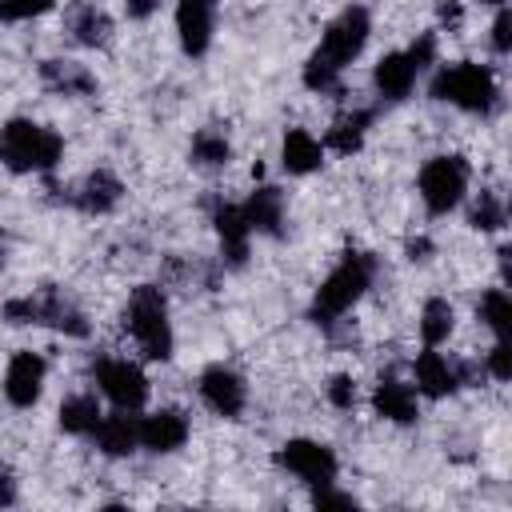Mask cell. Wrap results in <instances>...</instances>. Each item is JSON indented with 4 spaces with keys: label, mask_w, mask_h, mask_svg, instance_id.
<instances>
[{
    "label": "cell",
    "mask_w": 512,
    "mask_h": 512,
    "mask_svg": "<svg viewBox=\"0 0 512 512\" xmlns=\"http://www.w3.org/2000/svg\"><path fill=\"white\" fill-rule=\"evenodd\" d=\"M64 140L36 120H8L0 128V160L12 172H52Z\"/></svg>",
    "instance_id": "cell-1"
},
{
    "label": "cell",
    "mask_w": 512,
    "mask_h": 512,
    "mask_svg": "<svg viewBox=\"0 0 512 512\" xmlns=\"http://www.w3.org/2000/svg\"><path fill=\"white\" fill-rule=\"evenodd\" d=\"M124 328L132 332V340L140 344V352H144L148 360H168V356H172L168 304H164V292H160L156 284H140V288L128 296Z\"/></svg>",
    "instance_id": "cell-2"
},
{
    "label": "cell",
    "mask_w": 512,
    "mask_h": 512,
    "mask_svg": "<svg viewBox=\"0 0 512 512\" xmlns=\"http://www.w3.org/2000/svg\"><path fill=\"white\" fill-rule=\"evenodd\" d=\"M372 284V256L364 252H348L332 272L328 280L316 288V300H312V320L316 324H332L336 316H344Z\"/></svg>",
    "instance_id": "cell-3"
},
{
    "label": "cell",
    "mask_w": 512,
    "mask_h": 512,
    "mask_svg": "<svg viewBox=\"0 0 512 512\" xmlns=\"http://www.w3.org/2000/svg\"><path fill=\"white\" fill-rule=\"evenodd\" d=\"M432 96L436 100H448L464 112H488L496 104V76L492 68L484 64H472V60H460V64H448L436 72L432 80Z\"/></svg>",
    "instance_id": "cell-4"
},
{
    "label": "cell",
    "mask_w": 512,
    "mask_h": 512,
    "mask_svg": "<svg viewBox=\"0 0 512 512\" xmlns=\"http://www.w3.org/2000/svg\"><path fill=\"white\" fill-rule=\"evenodd\" d=\"M468 192V164L460 156H432L420 168V200L432 216L452 212Z\"/></svg>",
    "instance_id": "cell-5"
},
{
    "label": "cell",
    "mask_w": 512,
    "mask_h": 512,
    "mask_svg": "<svg viewBox=\"0 0 512 512\" xmlns=\"http://www.w3.org/2000/svg\"><path fill=\"white\" fill-rule=\"evenodd\" d=\"M368 32H372L368 12H364V8H344V12L324 28V40H320L316 52H320L324 60H332L336 68H344V64H352V60L364 52Z\"/></svg>",
    "instance_id": "cell-6"
},
{
    "label": "cell",
    "mask_w": 512,
    "mask_h": 512,
    "mask_svg": "<svg viewBox=\"0 0 512 512\" xmlns=\"http://www.w3.org/2000/svg\"><path fill=\"white\" fill-rule=\"evenodd\" d=\"M276 460L292 472V476H300L304 484H312V488H320V484H332L336 480V452L328 448V444H320V440H288V444H280V452H276Z\"/></svg>",
    "instance_id": "cell-7"
},
{
    "label": "cell",
    "mask_w": 512,
    "mask_h": 512,
    "mask_svg": "<svg viewBox=\"0 0 512 512\" xmlns=\"http://www.w3.org/2000/svg\"><path fill=\"white\" fill-rule=\"evenodd\" d=\"M92 372H96L100 392H104L116 408L136 412V408L148 400V380H144V372H140L136 364H128V360H100Z\"/></svg>",
    "instance_id": "cell-8"
},
{
    "label": "cell",
    "mask_w": 512,
    "mask_h": 512,
    "mask_svg": "<svg viewBox=\"0 0 512 512\" xmlns=\"http://www.w3.org/2000/svg\"><path fill=\"white\" fill-rule=\"evenodd\" d=\"M200 396H204V404H208L212 412H220V416L232 420V416L244 412L248 388H244V380H240L232 368L212 364V368H204V376H200Z\"/></svg>",
    "instance_id": "cell-9"
},
{
    "label": "cell",
    "mask_w": 512,
    "mask_h": 512,
    "mask_svg": "<svg viewBox=\"0 0 512 512\" xmlns=\"http://www.w3.org/2000/svg\"><path fill=\"white\" fill-rule=\"evenodd\" d=\"M40 388H44V360L36 352H16L8 360V372H4V396H8V404L28 408V404H36Z\"/></svg>",
    "instance_id": "cell-10"
},
{
    "label": "cell",
    "mask_w": 512,
    "mask_h": 512,
    "mask_svg": "<svg viewBox=\"0 0 512 512\" xmlns=\"http://www.w3.org/2000/svg\"><path fill=\"white\" fill-rule=\"evenodd\" d=\"M212 8L216 0H180L176 4V32L188 56H204L212 40Z\"/></svg>",
    "instance_id": "cell-11"
},
{
    "label": "cell",
    "mask_w": 512,
    "mask_h": 512,
    "mask_svg": "<svg viewBox=\"0 0 512 512\" xmlns=\"http://www.w3.org/2000/svg\"><path fill=\"white\" fill-rule=\"evenodd\" d=\"M188 440V420L176 408H160L140 420V448L148 452H176Z\"/></svg>",
    "instance_id": "cell-12"
},
{
    "label": "cell",
    "mask_w": 512,
    "mask_h": 512,
    "mask_svg": "<svg viewBox=\"0 0 512 512\" xmlns=\"http://www.w3.org/2000/svg\"><path fill=\"white\" fill-rule=\"evenodd\" d=\"M92 436H96V448H100L104 456H128V452H136V444H140V420H132V416L120 408L116 416H100V424L92 428Z\"/></svg>",
    "instance_id": "cell-13"
},
{
    "label": "cell",
    "mask_w": 512,
    "mask_h": 512,
    "mask_svg": "<svg viewBox=\"0 0 512 512\" xmlns=\"http://www.w3.org/2000/svg\"><path fill=\"white\" fill-rule=\"evenodd\" d=\"M240 212H244V224H248V232H264V236H276L280 232V224H284V200H280V192L276 188H256L244 204H240Z\"/></svg>",
    "instance_id": "cell-14"
},
{
    "label": "cell",
    "mask_w": 512,
    "mask_h": 512,
    "mask_svg": "<svg viewBox=\"0 0 512 512\" xmlns=\"http://www.w3.org/2000/svg\"><path fill=\"white\" fill-rule=\"evenodd\" d=\"M212 224H216V236H220V248L228 256V264H244L248 256V224H244V212L240 204H216L212 212Z\"/></svg>",
    "instance_id": "cell-15"
},
{
    "label": "cell",
    "mask_w": 512,
    "mask_h": 512,
    "mask_svg": "<svg viewBox=\"0 0 512 512\" xmlns=\"http://www.w3.org/2000/svg\"><path fill=\"white\" fill-rule=\"evenodd\" d=\"M412 372H416V388H420L424 396H432V400L456 392V384H460V380H456V364H448L436 348L420 352L416 364H412Z\"/></svg>",
    "instance_id": "cell-16"
},
{
    "label": "cell",
    "mask_w": 512,
    "mask_h": 512,
    "mask_svg": "<svg viewBox=\"0 0 512 512\" xmlns=\"http://www.w3.org/2000/svg\"><path fill=\"white\" fill-rule=\"evenodd\" d=\"M372 408L380 420H392V424H412L416 420V392L392 376H384L372 392Z\"/></svg>",
    "instance_id": "cell-17"
},
{
    "label": "cell",
    "mask_w": 512,
    "mask_h": 512,
    "mask_svg": "<svg viewBox=\"0 0 512 512\" xmlns=\"http://www.w3.org/2000/svg\"><path fill=\"white\" fill-rule=\"evenodd\" d=\"M372 80H376L384 100H404L412 92V84H416V68H412V60L404 52H388V56H380Z\"/></svg>",
    "instance_id": "cell-18"
},
{
    "label": "cell",
    "mask_w": 512,
    "mask_h": 512,
    "mask_svg": "<svg viewBox=\"0 0 512 512\" xmlns=\"http://www.w3.org/2000/svg\"><path fill=\"white\" fill-rule=\"evenodd\" d=\"M320 160H324L320 140H312L304 128L284 132V144H280V164H284V172H292V176H308V172L320 168Z\"/></svg>",
    "instance_id": "cell-19"
},
{
    "label": "cell",
    "mask_w": 512,
    "mask_h": 512,
    "mask_svg": "<svg viewBox=\"0 0 512 512\" xmlns=\"http://www.w3.org/2000/svg\"><path fill=\"white\" fill-rule=\"evenodd\" d=\"M120 180L112 176V172H92L84 184H80V196H76V204L84 208V212H92V216H104V212H112L116 204H120Z\"/></svg>",
    "instance_id": "cell-20"
},
{
    "label": "cell",
    "mask_w": 512,
    "mask_h": 512,
    "mask_svg": "<svg viewBox=\"0 0 512 512\" xmlns=\"http://www.w3.org/2000/svg\"><path fill=\"white\" fill-rule=\"evenodd\" d=\"M68 28L80 44L96 48V44H108V32H112V20L96 8V4H76L72 16H68Z\"/></svg>",
    "instance_id": "cell-21"
},
{
    "label": "cell",
    "mask_w": 512,
    "mask_h": 512,
    "mask_svg": "<svg viewBox=\"0 0 512 512\" xmlns=\"http://www.w3.org/2000/svg\"><path fill=\"white\" fill-rule=\"evenodd\" d=\"M40 72H44V84L56 88V92H64V96H76V92H92L96 88V80L76 60H48Z\"/></svg>",
    "instance_id": "cell-22"
},
{
    "label": "cell",
    "mask_w": 512,
    "mask_h": 512,
    "mask_svg": "<svg viewBox=\"0 0 512 512\" xmlns=\"http://www.w3.org/2000/svg\"><path fill=\"white\" fill-rule=\"evenodd\" d=\"M368 124H372V112H348V116H340V120L328 128L324 144H328L332 152H340V156H352V152L364 144Z\"/></svg>",
    "instance_id": "cell-23"
},
{
    "label": "cell",
    "mask_w": 512,
    "mask_h": 512,
    "mask_svg": "<svg viewBox=\"0 0 512 512\" xmlns=\"http://www.w3.org/2000/svg\"><path fill=\"white\" fill-rule=\"evenodd\" d=\"M96 424H100V404H96V396L80 392V396H68V400L60 404V428H64V432L84 436V432H92Z\"/></svg>",
    "instance_id": "cell-24"
},
{
    "label": "cell",
    "mask_w": 512,
    "mask_h": 512,
    "mask_svg": "<svg viewBox=\"0 0 512 512\" xmlns=\"http://www.w3.org/2000/svg\"><path fill=\"white\" fill-rule=\"evenodd\" d=\"M452 324H456L452 304L440 300V296H432V300L424 304V312H420V336H424V344H428V348L444 344V340L452 336Z\"/></svg>",
    "instance_id": "cell-25"
},
{
    "label": "cell",
    "mask_w": 512,
    "mask_h": 512,
    "mask_svg": "<svg viewBox=\"0 0 512 512\" xmlns=\"http://www.w3.org/2000/svg\"><path fill=\"white\" fill-rule=\"evenodd\" d=\"M476 316L484 320V328L496 332V340H504L508 328H512V304H508L504 288H488V292L480 296V304H476Z\"/></svg>",
    "instance_id": "cell-26"
},
{
    "label": "cell",
    "mask_w": 512,
    "mask_h": 512,
    "mask_svg": "<svg viewBox=\"0 0 512 512\" xmlns=\"http://www.w3.org/2000/svg\"><path fill=\"white\" fill-rule=\"evenodd\" d=\"M228 156H232V148H228L224 132L204 128V132L192 136V160H196V164H204V168H220V164H228Z\"/></svg>",
    "instance_id": "cell-27"
},
{
    "label": "cell",
    "mask_w": 512,
    "mask_h": 512,
    "mask_svg": "<svg viewBox=\"0 0 512 512\" xmlns=\"http://www.w3.org/2000/svg\"><path fill=\"white\" fill-rule=\"evenodd\" d=\"M468 224L480 228V232H496V228H504V204H500L492 192H480V200H476L472 212H468Z\"/></svg>",
    "instance_id": "cell-28"
},
{
    "label": "cell",
    "mask_w": 512,
    "mask_h": 512,
    "mask_svg": "<svg viewBox=\"0 0 512 512\" xmlns=\"http://www.w3.org/2000/svg\"><path fill=\"white\" fill-rule=\"evenodd\" d=\"M336 76H340V68H336L332 60H324L320 52L308 56V64H304V84H308L312 92H332V88H336Z\"/></svg>",
    "instance_id": "cell-29"
},
{
    "label": "cell",
    "mask_w": 512,
    "mask_h": 512,
    "mask_svg": "<svg viewBox=\"0 0 512 512\" xmlns=\"http://www.w3.org/2000/svg\"><path fill=\"white\" fill-rule=\"evenodd\" d=\"M56 0H0V20H28L48 12Z\"/></svg>",
    "instance_id": "cell-30"
},
{
    "label": "cell",
    "mask_w": 512,
    "mask_h": 512,
    "mask_svg": "<svg viewBox=\"0 0 512 512\" xmlns=\"http://www.w3.org/2000/svg\"><path fill=\"white\" fill-rule=\"evenodd\" d=\"M488 372H492L496 380H508V376H512V348H508V340H496V344H492V352H488Z\"/></svg>",
    "instance_id": "cell-31"
},
{
    "label": "cell",
    "mask_w": 512,
    "mask_h": 512,
    "mask_svg": "<svg viewBox=\"0 0 512 512\" xmlns=\"http://www.w3.org/2000/svg\"><path fill=\"white\" fill-rule=\"evenodd\" d=\"M328 400H332L336 408H352V404H356V380H352V376H336V380L328 384Z\"/></svg>",
    "instance_id": "cell-32"
},
{
    "label": "cell",
    "mask_w": 512,
    "mask_h": 512,
    "mask_svg": "<svg viewBox=\"0 0 512 512\" xmlns=\"http://www.w3.org/2000/svg\"><path fill=\"white\" fill-rule=\"evenodd\" d=\"M492 48H496V52H508V48H512V16H508L504 4H500V12H496V24H492Z\"/></svg>",
    "instance_id": "cell-33"
},
{
    "label": "cell",
    "mask_w": 512,
    "mask_h": 512,
    "mask_svg": "<svg viewBox=\"0 0 512 512\" xmlns=\"http://www.w3.org/2000/svg\"><path fill=\"white\" fill-rule=\"evenodd\" d=\"M404 56H408V60H412V68L420 72V68H428V64H432V56H436V40L424 32V36H420V40H416V44H412Z\"/></svg>",
    "instance_id": "cell-34"
},
{
    "label": "cell",
    "mask_w": 512,
    "mask_h": 512,
    "mask_svg": "<svg viewBox=\"0 0 512 512\" xmlns=\"http://www.w3.org/2000/svg\"><path fill=\"white\" fill-rule=\"evenodd\" d=\"M312 500H316V508H356V496H348V492H332L328 484H320Z\"/></svg>",
    "instance_id": "cell-35"
},
{
    "label": "cell",
    "mask_w": 512,
    "mask_h": 512,
    "mask_svg": "<svg viewBox=\"0 0 512 512\" xmlns=\"http://www.w3.org/2000/svg\"><path fill=\"white\" fill-rule=\"evenodd\" d=\"M124 8H128L132 20H148V16L160 8V0H124Z\"/></svg>",
    "instance_id": "cell-36"
},
{
    "label": "cell",
    "mask_w": 512,
    "mask_h": 512,
    "mask_svg": "<svg viewBox=\"0 0 512 512\" xmlns=\"http://www.w3.org/2000/svg\"><path fill=\"white\" fill-rule=\"evenodd\" d=\"M4 504H16V480H12V472L0 464V508Z\"/></svg>",
    "instance_id": "cell-37"
},
{
    "label": "cell",
    "mask_w": 512,
    "mask_h": 512,
    "mask_svg": "<svg viewBox=\"0 0 512 512\" xmlns=\"http://www.w3.org/2000/svg\"><path fill=\"white\" fill-rule=\"evenodd\" d=\"M436 12H440L444 24H460V4H456V0H440Z\"/></svg>",
    "instance_id": "cell-38"
},
{
    "label": "cell",
    "mask_w": 512,
    "mask_h": 512,
    "mask_svg": "<svg viewBox=\"0 0 512 512\" xmlns=\"http://www.w3.org/2000/svg\"><path fill=\"white\" fill-rule=\"evenodd\" d=\"M424 252H428V240H412V244H408V256H412V260H424Z\"/></svg>",
    "instance_id": "cell-39"
},
{
    "label": "cell",
    "mask_w": 512,
    "mask_h": 512,
    "mask_svg": "<svg viewBox=\"0 0 512 512\" xmlns=\"http://www.w3.org/2000/svg\"><path fill=\"white\" fill-rule=\"evenodd\" d=\"M480 4H496V8H500V4H504V0H480Z\"/></svg>",
    "instance_id": "cell-40"
}]
</instances>
